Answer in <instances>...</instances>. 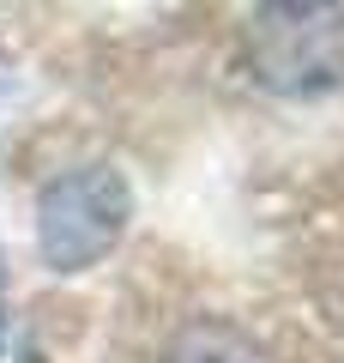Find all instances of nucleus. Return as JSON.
I'll return each instance as SVG.
<instances>
[{
    "label": "nucleus",
    "instance_id": "obj_1",
    "mask_svg": "<svg viewBox=\"0 0 344 363\" xmlns=\"http://www.w3.org/2000/svg\"><path fill=\"white\" fill-rule=\"evenodd\" d=\"M127 218H133V194L121 169L109 164L67 169L37 200V248L49 260V272H85L121 242Z\"/></svg>",
    "mask_w": 344,
    "mask_h": 363
},
{
    "label": "nucleus",
    "instance_id": "obj_2",
    "mask_svg": "<svg viewBox=\"0 0 344 363\" xmlns=\"http://www.w3.org/2000/svg\"><path fill=\"white\" fill-rule=\"evenodd\" d=\"M254 79L290 97L344 85V13L338 6H260L248 18Z\"/></svg>",
    "mask_w": 344,
    "mask_h": 363
},
{
    "label": "nucleus",
    "instance_id": "obj_3",
    "mask_svg": "<svg viewBox=\"0 0 344 363\" xmlns=\"http://www.w3.org/2000/svg\"><path fill=\"white\" fill-rule=\"evenodd\" d=\"M157 363H272L248 327H236L229 315H193L188 327L169 333V345L157 351Z\"/></svg>",
    "mask_w": 344,
    "mask_h": 363
},
{
    "label": "nucleus",
    "instance_id": "obj_4",
    "mask_svg": "<svg viewBox=\"0 0 344 363\" xmlns=\"http://www.w3.org/2000/svg\"><path fill=\"white\" fill-rule=\"evenodd\" d=\"M0 291H6V267H0ZM0 339H6V297H0Z\"/></svg>",
    "mask_w": 344,
    "mask_h": 363
},
{
    "label": "nucleus",
    "instance_id": "obj_5",
    "mask_svg": "<svg viewBox=\"0 0 344 363\" xmlns=\"http://www.w3.org/2000/svg\"><path fill=\"white\" fill-rule=\"evenodd\" d=\"M18 363H49V357H42V351H25V357H18Z\"/></svg>",
    "mask_w": 344,
    "mask_h": 363
}]
</instances>
